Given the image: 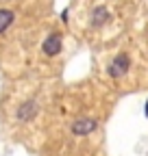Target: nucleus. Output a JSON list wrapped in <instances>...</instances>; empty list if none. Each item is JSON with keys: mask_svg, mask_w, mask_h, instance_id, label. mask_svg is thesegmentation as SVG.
<instances>
[{"mask_svg": "<svg viewBox=\"0 0 148 156\" xmlns=\"http://www.w3.org/2000/svg\"><path fill=\"white\" fill-rule=\"evenodd\" d=\"M128 67H131V58H128L126 52H120L113 56V61L109 63V76L111 78H120L128 72Z\"/></svg>", "mask_w": 148, "mask_h": 156, "instance_id": "obj_1", "label": "nucleus"}, {"mask_svg": "<svg viewBox=\"0 0 148 156\" xmlns=\"http://www.w3.org/2000/svg\"><path fill=\"white\" fill-rule=\"evenodd\" d=\"M63 48V39L59 33H50L46 39H44V44H42V52L46 56H57Z\"/></svg>", "mask_w": 148, "mask_h": 156, "instance_id": "obj_2", "label": "nucleus"}, {"mask_svg": "<svg viewBox=\"0 0 148 156\" xmlns=\"http://www.w3.org/2000/svg\"><path fill=\"white\" fill-rule=\"evenodd\" d=\"M37 113H39V106H37V102H35V100H26L24 104L17 106L15 117H17V122H33L35 117H37Z\"/></svg>", "mask_w": 148, "mask_h": 156, "instance_id": "obj_3", "label": "nucleus"}, {"mask_svg": "<svg viewBox=\"0 0 148 156\" xmlns=\"http://www.w3.org/2000/svg\"><path fill=\"white\" fill-rule=\"evenodd\" d=\"M98 128V122L96 119H91V117H81V119H76L72 124V134H76V136H87L91 134Z\"/></svg>", "mask_w": 148, "mask_h": 156, "instance_id": "obj_4", "label": "nucleus"}, {"mask_svg": "<svg viewBox=\"0 0 148 156\" xmlns=\"http://www.w3.org/2000/svg\"><path fill=\"white\" fill-rule=\"evenodd\" d=\"M109 20H111V13H109L107 7H102V5L94 7V11H91V20H89L91 26H105Z\"/></svg>", "mask_w": 148, "mask_h": 156, "instance_id": "obj_5", "label": "nucleus"}, {"mask_svg": "<svg viewBox=\"0 0 148 156\" xmlns=\"http://www.w3.org/2000/svg\"><path fill=\"white\" fill-rule=\"evenodd\" d=\"M13 20H15V13L11 9H0V35L7 33V28L13 24Z\"/></svg>", "mask_w": 148, "mask_h": 156, "instance_id": "obj_6", "label": "nucleus"}, {"mask_svg": "<svg viewBox=\"0 0 148 156\" xmlns=\"http://www.w3.org/2000/svg\"><path fill=\"white\" fill-rule=\"evenodd\" d=\"M144 113H146V117H148V104H146V108H144Z\"/></svg>", "mask_w": 148, "mask_h": 156, "instance_id": "obj_7", "label": "nucleus"}]
</instances>
